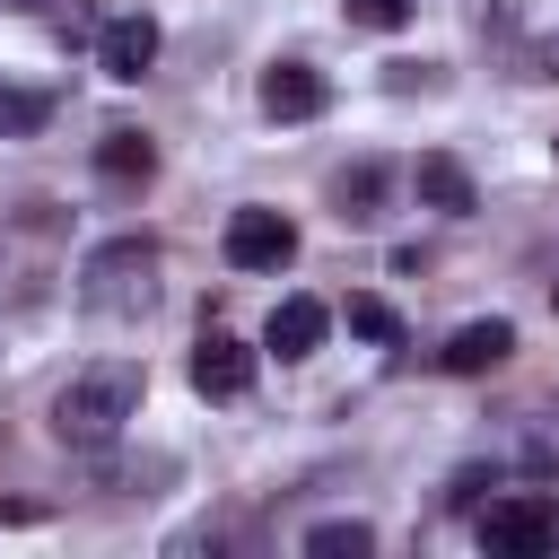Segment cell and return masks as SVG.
I'll return each instance as SVG.
<instances>
[{
    "mask_svg": "<svg viewBox=\"0 0 559 559\" xmlns=\"http://www.w3.org/2000/svg\"><path fill=\"white\" fill-rule=\"evenodd\" d=\"M79 297H87V314H114V323L148 314V306H157V245H148V236L96 245V253L79 262Z\"/></svg>",
    "mask_w": 559,
    "mask_h": 559,
    "instance_id": "2",
    "label": "cell"
},
{
    "mask_svg": "<svg viewBox=\"0 0 559 559\" xmlns=\"http://www.w3.org/2000/svg\"><path fill=\"white\" fill-rule=\"evenodd\" d=\"M52 122V96L44 87H9L0 79V140H26V131H44Z\"/></svg>",
    "mask_w": 559,
    "mask_h": 559,
    "instance_id": "13",
    "label": "cell"
},
{
    "mask_svg": "<svg viewBox=\"0 0 559 559\" xmlns=\"http://www.w3.org/2000/svg\"><path fill=\"white\" fill-rule=\"evenodd\" d=\"M524 79H559V35H550V44L533 52V70H524Z\"/></svg>",
    "mask_w": 559,
    "mask_h": 559,
    "instance_id": "19",
    "label": "cell"
},
{
    "mask_svg": "<svg viewBox=\"0 0 559 559\" xmlns=\"http://www.w3.org/2000/svg\"><path fill=\"white\" fill-rule=\"evenodd\" d=\"M341 9H349V26H376V35H393L411 17V0H341Z\"/></svg>",
    "mask_w": 559,
    "mask_h": 559,
    "instance_id": "16",
    "label": "cell"
},
{
    "mask_svg": "<svg viewBox=\"0 0 559 559\" xmlns=\"http://www.w3.org/2000/svg\"><path fill=\"white\" fill-rule=\"evenodd\" d=\"M323 96H332V87H323L314 61H271V70H262V114H271V122H306V114H323Z\"/></svg>",
    "mask_w": 559,
    "mask_h": 559,
    "instance_id": "7",
    "label": "cell"
},
{
    "mask_svg": "<svg viewBox=\"0 0 559 559\" xmlns=\"http://www.w3.org/2000/svg\"><path fill=\"white\" fill-rule=\"evenodd\" d=\"M96 175L122 183V192L148 183V175H157V140H148V131H105V140H96Z\"/></svg>",
    "mask_w": 559,
    "mask_h": 559,
    "instance_id": "10",
    "label": "cell"
},
{
    "mask_svg": "<svg viewBox=\"0 0 559 559\" xmlns=\"http://www.w3.org/2000/svg\"><path fill=\"white\" fill-rule=\"evenodd\" d=\"M306 550H314V559H358V550H376V533H367L358 515H341V524H314Z\"/></svg>",
    "mask_w": 559,
    "mask_h": 559,
    "instance_id": "14",
    "label": "cell"
},
{
    "mask_svg": "<svg viewBox=\"0 0 559 559\" xmlns=\"http://www.w3.org/2000/svg\"><path fill=\"white\" fill-rule=\"evenodd\" d=\"M227 262L236 271H288L297 262V227L280 210H236L227 218Z\"/></svg>",
    "mask_w": 559,
    "mask_h": 559,
    "instance_id": "4",
    "label": "cell"
},
{
    "mask_svg": "<svg viewBox=\"0 0 559 559\" xmlns=\"http://www.w3.org/2000/svg\"><path fill=\"white\" fill-rule=\"evenodd\" d=\"M550 297H559V280H550Z\"/></svg>",
    "mask_w": 559,
    "mask_h": 559,
    "instance_id": "21",
    "label": "cell"
},
{
    "mask_svg": "<svg viewBox=\"0 0 559 559\" xmlns=\"http://www.w3.org/2000/svg\"><path fill=\"white\" fill-rule=\"evenodd\" d=\"M245 384H253V349H245L236 332H218V323H210V332L192 341V393H210V402H236Z\"/></svg>",
    "mask_w": 559,
    "mask_h": 559,
    "instance_id": "5",
    "label": "cell"
},
{
    "mask_svg": "<svg viewBox=\"0 0 559 559\" xmlns=\"http://www.w3.org/2000/svg\"><path fill=\"white\" fill-rule=\"evenodd\" d=\"M332 210H341L349 227H376V218H384V166H376V157L341 166V175H332Z\"/></svg>",
    "mask_w": 559,
    "mask_h": 559,
    "instance_id": "11",
    "label": "cell"
},
{
    "mask_svg": "<svg viewBox=\"0 0 559 559\" xmlns=\"http://www.w3.org/2000/svg\"><path fill=\"white\" fill-rule=\"evenodd\" d=\"M323 332H332L323 297H280V306H271V323H262V349H280V358H314V349H323Z\"/></svg>",
    "mask_w": 559,
    "mask_h": 559,
    "instance_id": "9",
    "label": "cell"
},
{
    "mask_svg": "<svg viewBox=\"0 0 559 559\" xmlns=\"http://www.w3.org/2000/svg\"><path fill=\"white\" fill-rule=\"evenodd\" d=\"M524 463H533V472H559V428H533V437H524Z\"/></svg>",
    "mask_w": 559,
    "mask_h": 559,
    "instance_id": "18",
    "label": "cell"
},
{
    "mask_svg": "<svg viewBox=\"0 0 559 559\" xmlns=\"http://www.w3.org/2000/svg\"><path fill=\"white\" fill-rule=\"evenodd\" d=\"M349 332H358V341H402V314H393L384 297H349Z\"/></svg>",
    "mask_w": 559,
    "mask_h": 559,
    "instance_id": "15",
    "label": "cell"
},
{
    "mask_svg": "<svg viewBox=\"0 0 559 559\" xmlns=\"http://www.w3.org/2000/svg\"><path fill=\"white\" fill-rule=\"evenodd\" d=\"M26 9H52V0H26Z\"/></svg>",
    "mask_w": 559,
    "mask_h": 559,
    "instance_id": "20",
    "label": "cell"
},
{
    "mask_svg": "<svg viewBox=\"0 0 559 559\" xmlns=\"http://www.w3.org/2000/svg\"><path fill=\"white\" fill-rule=\"evenodd\" d=\"M480 542H489V550H507V559L550 550V542H559V507H550L542 489H515V498H498V507L480 515Z\"/></svg>",
    "mask_w": 559,
    "mask_h": 559,
    "instance_id": "3",
    "label": "cell"
},
{
    "mask_svg": "<svg viewBox=\"0 0 559 559\" xmlns=\"http://www.w3.org/2000/svg\"><path fill=\"white\" fill-rule=\"evenodd\" d=\"M507 358H515V323H507V314L463 323V332L437 349V367H445V376H489V367H507Z\"/></svg>",
    "mask_w": 559,
    "mask_h": 559,
    "instance_id": "8",
    "label": "cell"
},
{
    "mask_svg": "<svg viewBox=\"0 0 559 559\" xmlns=\"http://www.w3.org/2000/svg\"><path fill=\"white\" fill-rule=\"evenodd\" d=\"M411 183H419V201H428V210H445V218H463V210H472V175H463L445 148H428V157L411 166Z\"/></svg>",
    "mask_w": 559,
    "mask_h": 559,
    "instance_id": "12",
    "label": "cell"
},
{
    "mask_svg": "<svg viewBox=\"0 0 559 559\" xmlns=\"http://www.w3.org/2000/svg\"><path fill=\"white\" fill-rule=\"evenodd\" d=\"M384 87L411 96V87H437V70H428V61H384Z\"/></svg>",
    "mask_w": 559,
    "mask_h": 559,
    "instance_id": "17",
    "label": "cell"
},
{
    "mask_svg": "<svg viewBox=\"0 0 559 559\" xmlns=\"http://www.w3.org/2000/svg\"><path fill=\"white\" fill-rule=\"evenodd\" d=\"M148 61H157V17L131 9V17H114V26L96 35V70H105V79L131 87V79H148Z\"/></svg>",
    "mask_w": 559,
    "mask_h": 559,
    "instance_id": "6",
    "label": "cell"
},
{
    "mask_svg": "<svg viewBox=\"0 0 559 559\" xmlns=\"http://www.w3.org/2000/svg\"><path fill=\"white\" fill-rule=\"evenodd\" d=\"M140 393H148V376H140L131 358L79 367V376L52 393V437H61V445H79V454H96V445H114V437L140 419Z\"/></svg>",
    "mask_w": 559,
    "mask_h": 559,
    "instance_id": "1",
    "label": "cell"
}]
</instances>
